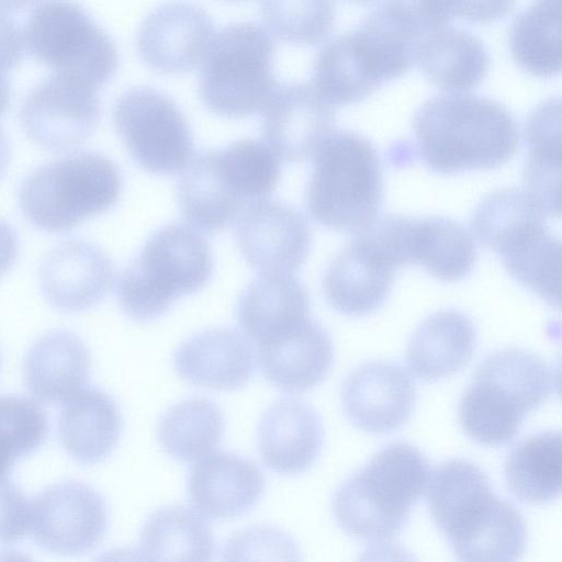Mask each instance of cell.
<instances>
[{"mask_svg":"<svg viewBox=\"0 0 562 562\" xmlns=\"http://www.w3.org/2000/svg\"><path fill=\"white\" fill-rule=\"evenodd\" d=\"M237 322L245 336L260 345L310 317V296L291 273H261L239 296Z\"/></svg>","mask_w":562,"mask_h":562,"instance_id":"obj_26","label":"cell"},{"mask_svg":"<svg viewBox=\"0 0 562 562\" xmlns=\"http://www.w3.org/2000/svg\"><path fill=\"white\" fill-rule=\"evenodd\" d=\"M261 112L265 143L286 161L313 156L336 122L333 105L303 82L278 86Z\"/></svg>","mask_w":562,"mask_h":562,"instance_id":"obj_16","label":"cell"},{"mask_svg":"<svg viewBox=\"0 0 562 562\" xmlns=\"http://www.w3.org/2000/svg\"><path fill=\"white\" fill-rule=\"evenodd\" d=\"M348 1L356 2V3H367V2L374 1V0H348Z\"/></svg>","mask_w":562,"mask_h":562,"instance_id":"obj_49","label":"cell"},{"mask_svg":"<svg viewBox=\"0 0 562 562\" xmlns=\"http://www.w3.org/2000/svg\"><path fill=\"white\" fill-rule=\"evenodd\" d=\"M263 376L288 393L308 391L322 383L334 363L329 334L311 317L258 345Z\"/></svg>","mask_w":562,"mask_h":562,"instance_id":"obj_21","label":"cell"},{"mask_svg":"<svg viewBox=\"0 0 562 562\" xmlns=\"http://www.w3.org/2000/svg\"><path fill=\"white\" fill-rule=\"evenodd\" d=\"M106 527L104 499L81 482L54 484L32 502L30 531L35 542L49 552L86 553L102 541Z\"/></svg>","mask_w":562,"mask_h":562,"instance_id":"obj_13","label":"cell"},{"mask_svg":"<svg viewBox=\"0 0 562 562\" xmlns=\"http://www.w3.org/2000/svg\"><path fill=\"white\" fill-rule=\"evenodd\" d=\"M213 32L212 19L202 8L187 1L166 2L143 21L137 50L159 72H187L202 61Z\"/></svg>","mask_w":562,"mask_h":562,"instance_id":"obj_18","label":"cell"},{"mask_svg":"<svg viewBox=\"0 0 562 562\" xmlns=\"http://www.w3.org/2000/svg\"><path fill=\"white\" fill-rule=\"evenodd\" d=\"M415 63L435 86L447 91L476 87L488 71V54L471 33L442 26L424 36L417 45Z\"/></svg>","mask_w":562,"mask_h":562,"instance_id":"obj_30","label":"cell"},{"mask_svg":"<svg viewBox=\"0 0 562 562\" xmlns=\"http://www.w3.org/2000/svg\"><path fill=\"white\" fill-rule=\"evenodd\" d=\"M224 429L221 408L206 397L193 396L169 407L158 424L165 451L182 462L199 460L220 445Z\"/></svg>","mask_w":562,"mask_h":562,"instance_id":"obj_35","label":"cell"},{"mask_svg":"<svg viewBox=\"0 0 562 562\" xmlns=\"http://www.w3.org/2000/svg\"><path fill=\"white\" fill-rule=\"evenodd\" d=\"M40 0H0V13H12L24 10Z\"/></svg>","mask_w":562,"mask_h":562,"instance_id":"obj_46","label":"cell"},{"mask_svg":"<svg viewBox=\"0 0 562 562\" xmlns=\"http://www.w3.org/2000/svg\"><path fill=\"white\" fill-rule=\"evenodd\" d=\"M305 203L311 217L337 232L359 234L376 221L383 201L379 156L350 131L333 132L315 151Z\"/></svg>","mask_w":562,"mask_h":562,"instance_id":"obj_6","label":"cell"},{"mask_svg":"<svg viewBox=\"0 0 562 562\" xmlns=\"http://www.w3.org/2000/svg\"><path fill=\"white\" fill-rule=\"evenodd\" d=\"M425 454L407 442L378 451L336 490L331 509L339 527L371 546H391L406 525L429 477Z\"/></svg>","mask_w":562,"mask_h":562,"instance_id":"obj_3","label":"cell"},{"mask_svg":"<svg viewBox=\"0 0 562 562\" xmlns=\"http://www.w3.org/2000/svg\"><path fill=\"white\" fill-rule=\"evenodd\" d=\"M476 331L471 319L457 311L426 318L413 334L406 350L412 374L427 382L450 376L472 358Z\"/></svg>","mask_w":562,"mask_h":562,"instance_id":"obj_29","label":"cell"},{"mask_svg":"<svg viewBox=\"0 0 562 562\" xmlns=\"http://www.w3.org/2000/svg\"><path fill=\"white\" fill-rule=\"evenodd\" d=\"M274 44L258 24L222 29L202 59L199 91L212 112L241 119L262 111L279 86L272 71Z\"/></svg>","mask_w":562,"mask_h":562,"instance_id":"obj_9","label":"cell"},{"mask_svg":"<svg viewBox=\"0 0 562 562\" xmlns=\"http://www.w3.org/2000/svg\"><path fill=\"white\" fill-rule=\"evenodd\" d=\"M15 461L0 452V484L8 481Z\"/></svg>","mask_w":562,"mask_h":562,"instance_id":"obj_48","label":"cell"},{"mask_svg":"<svg viewBox=\"0 0 562 562\" xmlns=\"http://www.w3.org/2000/svg\"><path fill=\"white\" fill-rule=\"evenodd\" d=\"M11 88L8 72L0 68V117L4 114L10 105Z\"/></svg>","mask_w":562,"mask_h":562,"instance_id":"obj_45","label":"cell"},{"mask_svg":"<svg viewBox=\"0 0 562 562\" xmlns=\"http://www.w3.org/2000/svg\"><path fill=\"white\" fill-rule=\"evenodd\" d=\"M32 502L13 482L0 484V543L20 542L31 527Z\"/></svg>","mask_w":562,"mask_h":562,"instance_id":"obj_42","label":"cell"},{"mask_svg":"<svg viewBox=\"0 0 562 562\" xmlns=\"http://www.w3.org/2000/svg\"><path fill=\"white\" fill-rule=\"evenodd\" d=\"M267 29L279 40L295 45H315L334 25L333 0H261Z\"/></svg>","mask_w":562,"mask_h":562,"instance_id":"obj_37","label":"cell"},{"mask_svg":"<svg viewBox=\"0 0 562 562\" xmlns=\"http://www.w3.org/2000/svg\"><path fill=\"white\" fill-rule=\"evenodd\" d=\"M29 53L54 74L95 90L116 71L117 49L110 36L72 0H44L23 34Z\"/></svg>","mask_w":562,"mask_h":562,"instance_id":"obj_10","label":"cell"},{"mask_svg":"<svg viewBox=\"0 0 562 562\" xmlns=\"http://www.w3.org/2000/svg\"><path fill=\"white\" fill-rule=\"evenodd\" d=\"M18 254V238L14 229L0 220V277L13 265Z\"/></svg>","mask_w":562,"mask_h":562,"instance_id":"obj_44","label":"cell"},{"mask_svg":"<svg viewBox=\"0 0 562 562\" xmlns=\"http://www.w3.org/2000/svg\"><path fill=\"white\" fill-rule=\"evenodd\" d=\"M95 89L57 74L47 77L25 97L20 121L26 135L50 151L80 146L100 119Z\"/></svg>","mask_w":562,"mask_h":562,"instance_id":"obj_12","label":"cell"},{"mask_svg":"<svg viewBox=\"0 0 562 562\" xmlns=\"http://www.w3.org/2000/svg\"><path fill=\"white\" fill-rule=\"evenodd\" d=\"M398 268L367 229L335 256L324 276V292L337 312L363 316L387 299Z\"/></svg>","mask_w":562,"mask_h":562,"instance_id":"obj_15","label":"cell"},{"mask_svg":"<svg viewBox=\"0 0 562 562\" xmlns=\"http://www.w3.org/2000/svg\"><path fill=\"white\" fill-rule=\"evenodd\" d=\"M311 85L333 106L360 102L378 89L359 65L348 33L330 40L318 52Z\"/></svg>","mask_w":562,"mask_h":562,"instance_id":"obj_36","label":"cell"},{"mask_svg":"<svg viewBox=\"0 0 562 562\" xmlns=\"http://www.w3.org/2000/svg\"><path fill=\"white\" fill-rule=\"evenodd\" d=\"M90 353L85 342L68 330H54L38 338L23 363L26 387L44 403L68 401L86 385Z\"/></svg>","mask_w":562,"mask_h":562,"instance_id":"obj_27","label":"cell"},{"mask_svg":"<svg viewBox=\"0 0 562 562\" xmlns=\"http://www.w3.org/2000/svg\"><path fill=\"white\" fill-rule=\"evenodd\" d=\"M57 430L63 447L72 459L93 464L109 457L116 447L122 415L108 393L88 386L65 402Z\"/></svg>","mask_w":562,"mask_h":562,"instance_id":"obj_28","label":"cell"},{"mask_svg":"<svg viewBox=\"0 0 562 562\" xmlns=\"http://www.w3.org/2000/svg\"><path fill=\"white\" fill-rule=\"evenodd\" d=\"M48 419L37 402L0 396V452L13 461L35 451L48 435Z\"/></svg>","mask_w":562,"mask_h":562,"instance_id":"obj_39","label":"cell"},{"mask_svg":"<svg viewBox=\"0 0 562 562\" xmlns=\"http://www.w3.org/2000/svg\"><path fill=\"white\" fill-rule=\"evenodd\" d=\"M220 155L248 203L267 198L276 189L281 162L266 143L239 139L220 149Z\"/></svg>","mask_w":562,"mask_h":562,"instance_id":"obj_38","label":"cell"},{"mask_svg":"<svg viewBox=\"0 0 562 562\" xmlns=\"http://www.w3.org/2000/svg\"><path fill=\"white\" fill-rule=\"evenodd\" d=\"M235 238L250 267L261 273H293L308 256L311 229L305 217L281 201L262 198L237 217Z\"/></svg>","mask_w":562,"mask_h":562,"instance_id":"obj_14","label":"cell"},{"mask_svg":"<svg viewBox=\"0 0 562 562\" xmlns=\"http://www.w3.org/2000/svg\"><path fill=\"white\" fill-rule=\"evenodd\" d=\"M413 128L422 159L439 173L495 169L519 147L518 127L507 109L473 94L429 99L416 112Z\"/></svg>","mask_w":562,"mask_h":562,"instance_id":"obj_2","label":"cell"},{"mask_svg":"<svg viewBox=\"0 0 562 562\" xmlns=\"http://www.w3.org/2000/svg\"><path fill=\"white\" fill-rule=\"evenodd\" d=\"M121 189V173L112 160L81 151L32 171L20 186L19 204L36 228L65 233L110 210Z\"/></svg>","mask_w":562,"mask_h":562,"instance_id":"obj_8","label":"cell"},{"mask_svg":"<svg viewBox=\"0 0 562 562\" xmlns=\"http://www.w3.org/2000/svg\"><path fill=\"white\" fill-rule=\"evenodd\" d=\"M379 7L418 42L451 20L446 0H382Z\"/></svg>","mask_w":562,"mask_h":562,"instance_id":"obj_41","label":"cell"},{"mask_svg":"<svg viewBox=\"0 0 562 562\" xmlns=\"http://www.w3.org/2000/svg\"><path fill=\"white\" fill-rule=\"evenodd\" d=\"M212 266L210 246L200 232L178 223L166 225L120 274V306L133 321H154L180 296L202 289Z\"/></svg>","mask_w":562,"mask_h":562,"instance_id":"obj_7","label":"cell"},{"mask_svg":"<svg viewBox=\"0 0 562 562\" xmlns=\"http://www.w3.org/2000/svg\"><path fill=\"white\" fill-rule=\"evenodd\" d=\"M10 145L8 142V138L0 127V178L4 175L7 171V168L10 162Z\"/></svg>","mask_w":562,"mask_h":562,"instance_id":"obj_47","label":"cell"},{"mask_svg":"<svg viewBox=\"0 0 562 562\" xmlns=\"http://www.w3.org/2000/svg\"><path fill=\"white\" fill-rule=\"evenodd\" d=\"M215 540L205 518L186 506L170 505L151 513L139 537L138 554L149 561H209Z\"/></svg>","mask_w":562,"mask_h":562,"instance_id":"obj_32","label":"cell"},{"mask_svg":"<svg viewBox=\"0 0 562 562\" xmlns=\"http://www.w3.org/2000/svg\"><path fill=\"white\" fill-rule=\"evenodd\" d=\"M177 198L184 220L205 232L227 227L248 204L218 149L201 151L191 159L178 181Z\"/></svg>","mask_w":562,"mask_h":562,"instance_id":"obj_24","label":"cell"},{"mask_svg":"<svg viewBox=\"0 0 562 562\" xmlns=\"http://www.w3.org/2000/svg\"><path fill=\"white\" fill-rule=\"evenodd\" d=\"M525 137V192L547 215H560L561 103L550 99L529 116Z\"/></svg>","mask_w":562,"mask_h":562,"instance_id":"obj_31","label":"cell"},{"mask_svg":"<svg viewBox=\"0 0 562 562\" xmlns=\"http://www.w3.org/2000/svg\"><path fill=\"white\" fill-rule=\"evenodd\" d=\"M265 487V475L254 461L218 451L192 465L187 493L194 510L203 517L229 519L251 509Z\"/></svg>","mask_w":562,"mask_h":562,"instance_id":"obj_20","label":"cell"},{"mask_svg":"<svg viewBox=\"0 0 562 562\" xmlns=\"http://www.w3.org/2000/svg\"><path fill=\"white\" fill-rule=\"evenodd\" d=\"M295 541L286 532L269 527L256 526L240 530L226 543L223 560L299 559Z\"/></svg>","mask_w":562,"mask_h":562,"instance_id":"obj_40","label":"cell"},{"mask_svg":"<svg viewBox=\"0 0 562 562\" xmlns=\"http://www.w3.org/2000/svg\"><path fill=\"white\" fill-rule=\"evenodd\" d=\"M509 49L514 61L540 78L561 70V0H535L513 22Z\"/></svg>","mask_w":562,"mask_h":562,"instance_id":"obj_34","label":"cell"},{"mask_svg":"<svg viewBox=\"0 0 562 562\" xmlns=\"http://www.w3.org/2000/svg\"><path fill=\"white\" fill-rule=\"evenodd\" d=\"M401 250L405 266H422L446 282L458 281L473 269L476 250L467 228L446 217L398 216Z\"/></svg>","mask_w":562,"mask_h":562,"instance_id":"obj_25","label":"cell"},{"mask_svg":"<svg viewBox=\"0 0 562 562\" xmlns=\"http://www.w3.org/2000/svg\"><path fill=\"white\" fill-rule=\"evenodd\" d=\"M451 16L487 24L505 18L516 0H446Z\"/></svg>","mask_w":562,"mask_h":562,"instance_id":"obj_43","label":"cell"},{"mask_svg":"<svg viewBox=\"0 0 562 562\" xmlns=\"http://www.w3.org/2000/svg\"><path fill=\"white\" fill-rule=\"evenodd\" d=\"M324 428L318 414L296 398H281L262 414L258 449L271 471L293 475L305 472L318 458Z\"/></svg>","mask_w":562,"mask_h":562,"instance_id":"obj_22","label":"cell"},{"mask_svg":"<svg viewBox=\"0 0 562 562\" xmlns=\"http://www.w3.org/2000/svg\"><path fill=\"white\" fill-rule=\"evenodd\" d=\"M340 400L348 419L370 434H387L401 428L416 403V387L398 364L367 362L344 381Z\"/></svg>","mask_w":562,"mask_h":562,"instance_id":"obj_17","label":"cell"},{"mask_svg":"<svg viewBox=\"0 0 562 562\" xmlns=\"http://www.w3.org/2000/svg\"><path fill=\"white\" fill-rule=\"evenodd\" d=\"M554 386V372L539 356L517 348L495 351L479 364L460 398V426L480 445H507Z\"/></svg>","mask_w":562,"mask_h":562,"instance_id":"obj_4","label":"cell"},{"mask_svg":"<svg viewBox=\"0 0 562 562\" xmlns=\"http://www.w3.org/2000/svg\"><path fill=\"white\" fill-rule=\"evenodd\" d=\"M173 364L178 374L193 385L233 391L252 376L256 353L238 331L211 328L181 344L173 353Z\"/></svg>","mask_w":562,"mask_h":562,"instance_id":"obj_23","label":"cell"},{"mask_svg":"<svg viewBox=\"0 0 562 562\" xmlns=\"http://www.w3.org/2000/svg\"><path fill=\"white\" fill-rule=\"evenodd\" d=\"M505 479L520 501L546 504L561 492L562 453L559 431H541L520 441L505 461Z\"/></svg>","mask_w":562,"mask_h":562,"instance_id":"obj_33","label":"cell"},{"mask_svg":"<svg viewBox=\"0 0 562 562\" xmlns=\"http://www.w3.org/2000/svg\"><path fill=\"white\" fill-rule=\"evenodd\" d=\"M544 211L525 191L497 190L476 206L471 227L508 273L552 306H560L561 245Z\"/></svg>","mask_w":562,"mask_h":562,"instance_id":"obj_5","label":"cell"},{"mask_svg":"<svg viewBox=\"0 0 562 562\" xmlns=\"http://www.w3.org/2000/svg\"><path fill=\"white\" fill-rule=\"evenodd\" d=\"M114 269L95 245L67 240L57 245L40 268L47 302L64 312H81L102 301L112 288Z\"/></svg>","mask_w":562,"mask_h":562,"instance_id":"obj_19","label":"cell"},{"mask_svg":"<svg viewBox=\"0 0 562 562\" xmlns=\"http://www.w3.org/2000/svg\"><path fill=\"white\" fill-rule=\"evenodd\" d=\"M113 120L134 160L157 175H175L191 161L190 126L166 94L147 87L132 88L116 101Z\"/></svg>","mask_w":562,"mask_h":562,"instance_id":"obj_11","label":"cell"},{"mask_svg":"<svg viewBox=\"0 0 562 562\" xmlns=\"http://www.w3.org/2000/svg\"><path fill=\"white\" fill-rule=\"evenodd\" d=\"M427 505L432 520L462 561L518 560L527 543L522 516L498 498L474 463L452 459L429 474Z\"/></svg>","mask_w":562,"mask_h":562,"instance_id":"obj_1","label":"cell"}]
</instances>
